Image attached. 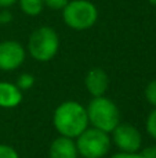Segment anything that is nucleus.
Masks as SVG:
<instances>
[{
    "label": "nucleus",
    "instance_id": "nucleus-1",
    "mask_svg": "<svg viewBox=\"0 0 156 158\" xmlns=\"http://www.w3.org/2000/svg\"><path fill=\"white\" fill-rule=\"evenodd\" d=\"M53 125L60 136L76 139L90 126L86 107L75 100L64 101L54 110Z\"/></svg>",
    "mask_w": 156,
    "mask_h": 158
},
{
    "label": "nucleus",
    "instance_id": "nucleus-2",
    "mask_svg": "<svg viewBox=\"0 0 156 158\" xmlns=\"http://www.w3.org/2000/svg\"><path fill=\"white\" fill-rule=\"evenodd\" d=\"M88 118V125L99 129L107 133H112V131L120 123V111L119 107L111 98L105 96L93 97L86 107Z\"/></svg>",
    "mask_w": 156,
    "mask_h": 158
},
{
    "label": "nucleus",
    "instance_id": "nucleus-3",
    "mask_svg": "<svg viewBox=\"0 0 156 158\" xmlns=\"http://www.w3.org/2000/svg\"><path fill=\"white\" fill-rule=\"evenodd\" d=\"M60 50V36L51 27H39L28 39V53L39 63H47L57 56Z\"/></svg>",
    "mask_w": 156,
    "mask_h": 158
},
{
    "label": "nucleus",
    "instance_id": "nucleus-4",
    "mask_svg": "<svg viewBox=\"0 0 156 158\" xmlns=\"http://www.w3.org/2000/svg\"><path fill=\"white\" fill-rule=\"evenodd\" d=\"M62 19L73 31H87L98 21V8L90 0H69L62 8Z\"/></svg>",
    "mask_w": 156,
    "mask_h": 158
},
{
    "label": "nucleus",
    "instance_id": "nucleus-5",
    "mask_svg": "<svg viewBox=\"0 0 156 158\" xmlns=\"http://www.w3.org/2000/svg\"><path fill=\"white\" fill-rule=\"evenodd\" d=\"M112 140L109 133L88 126L82 135L76 137V148L83 158H104L109 153Z\"/></svg>",
    "mask_w": 156,
    "mask_h": 158
},
{
    "label": "nucleus",
    "instance_id": "nucleus-6",
    "mask_svg": "<svg viewBox=\"0 0 156 158\" xmlns=\"http://www.w3.org/2000/svg\"><path fill=\"white\" fill-rule=\"evenodd\" d=\"M112 143L122 153H140L142 147L141 132L134 125L120 122L112 131Z\"/></svg>",
    "mask_w": 156,
    "mask_h": 158
},
{
    "label": "nucleus",
    "instance_id": "nucleus-7",
    "mask_svg": "<svg viewBox=\"0 0 156 158\" xmlns=\"http://www.w3.org/2000/svg\"><path fill=\"white\" fill-rule=\"evenodd\" d=\"M26 50L17 40L0 42V71H15L24 64Z\"/></svg>",
    "mask_w": 156,
    "mask_h": 158
},
{
    "label": "nucleus",
    "instance_id": "nucleus-8",
    "mask_svg": "<svg viewBox=\"0 0 156 158\" xmlns=\"http://www.w3.org/2000/svg\"><path fill=\"white\" fill-rule=\"evenodd\" d=\"M84 86L93 97L105 96V93L108 92V87H109V77L102 68H98V67L91 68L86 74Z\"/></svg>",
    "mask_w": 156,
    "mask_h": 158
},
{
    "label": "nucleus",
    "instance_id": "nucleus-9",
    "mask_svg": "<svg viewBox=\"0 0 156 158\" xmlns=\"http://www.w3.org/2000/svg\"><path fill=\"white\" fill-rule=\"evenodd\" d=\"M49 156L50 158H77L79 153H77L75 139L58 136L50 144Z\"/></svg>",
    "mask_w": 156,
    "mask_h": 158
},
{
    "label": "nucleus",
    "instance_id": "nucleus-10",
    "mask_svg": "<svg viewBox=\"0 0 156 158\" xmlns=\"http://www.w3.org/2000/svg\"><path fill=\"white\" fill-rule=\"evenodd\" d=\"M24 93L15 83L0 82V108H15L21 104Z\"/></svg>",
    "mask_w": 156,
    "mask_h": 158
},
{
    "label": "nucleus",
    "instance_id": "nucleus-11",
    "mask_svg": "<svg viewBox=\"0 0 156 158\" xmlns=\"http://www.w3.org/2000/svg\"><path fill=\"white\" fill-rule=\"evenodd\" d=\"M17 3L22 13L29 17H37L44 8L43 0H18Z\"/></svg>",
    "mask_w": 156,
    "mask_h": 158
},
{
    "label": "nucleus",
    "instance_id": "nucleus-12",
    "mask_svg": "<svg viewBox=\"0 0 156 158\" xmlns=\"http://www.w3.org/2000/svg\"><path fill=\"white\" fill-rule=\"evenodd\" d=\"M17 86H18V89L21 90V92H25V90H29L30 87H33V85H35V77H33L32 74H28V72H24V74H21L17 79Z\"/></svg>",
    "mask_w": 156,
    "mask_h": 158
},
{
    "label": "nucleus",
    "instance_id": "nucleus-13",
    "mask_svg": "<svg viewBox=\"0 0 156 158\" xmlns=\"http://www.w3.org/2000/svg\"><path fill=\"white\" fill-rule=\"evenodd\" d=\"M145 128H146V132H148L149 136L156 140V107L149 112L148 117H146Z\"/></svg>",
    "mask_w": 156,
    "mask_h": 158
},
{
    "label": "nucleus",
    "instance_id": "nucleus-14",
    "mask_svg": "<svg viewBox=\"0 0 156 158\" xmlns=\"http://www.w3.org/2000/svg\"><path fill=\"white\" fill-rule=\"evenodd\" d=\"M144 94H145L146 101L155 108L156 107V79L148 82V85L145 86V92H144Z\"/></svg>",
    "mask_w": 156,
    "mask_h": 158
},
{
    "label": "nucleus",
    "instance_id": "nucleus-15",
    "mask_svg": "<svg viewBox=\"0 0 156 158\" xmlns=\"http://www.w3.org/2000/svg\"><path fill=\"white\" fill-rule=\"evenodd\" d=\"M0 158H19V154L13 146L0 143Z\"/></svg>",
    "mask_w": 156,
    "mask_h": 158
},
{
    "label": "nucleus",
    "instance_id": "nucleus-16",
    "mask_svg": "<svg viewBox=\"0 0 156 158\" xmlns=\"http://www.w3.org/2000/svg\"><path fill=\"white\" fill-rule=\"evenodd\" d=\"M69 0H43V4L44 7H49L51 10H61L68 4Z\"/></svg>",
    "mask_w": 156,
    "mask_h": 158
},
{
    "label": "nucleus",
    "instance_id": "nucleus-17",
    "mask_svg": "<svg viewBox=\"0 0 156 158\" xmlns=\"http://www.w3.org/2000/svg\"><path fill=\"white\" fill-rule=\"evenodd\" d=\"M142 158H156V146H148L140 151Z\"/></svg>",
    "mask_w": 156,
    "mask_h": 158
},
{
    "label": "nucleus",
    "instance_id": "nucleus-18",
    "mask_svg": "<svg viewBox=\"0 0 156 158\" xmlns=\"http://www.w3.org/2000/svg\"><path fill=\"white\" fill-rule=\"evenodd\" d=\"M10 21H13V14L10 13L8 8H3V10L0 11V25L8 24Z\"/></svg>",
    "mask_w": 156,
    "mask_h": 158
},
{
    "label": "nucleus",
    "instance_id": "nucleus-19",
    "mask_svg": "<svg viewBox=\"0 0 156 158\" xmlns=\"http://www.w3.org/2000/svg\"><path fill=\"white\" fill-rule=\"evenodd\" d=\"M109 158H142V157H141L140 153H122V151H119V153L111 156Z\"/></svg>",
    "mask_w": 156,
    "mask_h": 158
},
{
    "label": "nucleus",
    "instance_id": "nucleus-20",
    "mask_svg": "<svg viewBox=\"0 0 156 158\" xmlns=\"http://www.w3.org/2000/svg\"><path fill=\"white\" fill-rule=\"evenodd\" d=\"M18 0H0V8H10L14 6Z\"/></svg>",
    "mask_w": 156,
    "mask_h": 158
},
{
    "label": "nucleus",
    "instance_id": "nucleus-21",
    "mask_svg": "<svg viewBox=\"0 0 156 158\" xmlns=\"http://www.w3.org/2000/svg\"><path fill=\"white\" fill-rule=\"evenodd\" d=\"M148 2H149V3H151V4H152V6H155V7H156V0H148Z\"/></svg>",
    "mask_w": 156,
    "mask_h": 158
}]
</instances>
